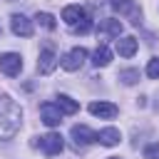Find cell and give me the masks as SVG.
Here are the masks:
<instances>
[{"mask_svg":"<svg viewBox=\"0 0 159 159\" xmlns=\"http://www.w3.org/2000/svg\"><path fill=\"white\" fill-rule=\"evenodd\" d=\"M70 134H72V139H75V147H80V149H84V147H89L92 142H97V134H94L87 124H75Z\"/></svg>","mask_w":159,"mask_h":159,"instance_id":"5","label":"cell"},{"mask_svg":"<svg viewBox=\"0 0 159 159\" xmlns=\"http://www.w3.org/2000/svg\"><path fill=\"white\" fill-rule=\"evenodd\" d=\"M37 144H40V149H42L45 154H50V157H55V154H60V152L65 149V142H62V137H60L57 132L42 134V137L37 139Z\"/></svg>","mask_w":159,"mask_h":159,"instance_id":"3","label":"cell"},{"mask_svg":"<svg viewBox=\"0 0 159 159\" xmlns=\"http://www.w3.org/2000/svg\"><path fill=\"white\" fill-rule=\"evenodd\" d=\"M10 27H12V32H15L17 37H30V35H32V22H30L25 15H20V12H15V15L10 17Z\"/></svg>","mask_w":159,"mask_h":159,"instance_id":"10","label":"cell"},{"mask_svg":"<svg viewBox=\"0 0 159 159\" xmlns=\"http://www.w3.org/2000/svg\"><path fill=\"white\" fill-rule=\"evenodd\" d=\"M147 75L152 80H159V57H152L149 65H147Z\"/></svg>","mask_w":159,"mask_h":159,"instance_id":"20","label":"cell"},{"mask_svg":"<svg viewBox=\"0 0 159 159\" xmlns=\"http://www.w3.org/2000/svg\"><path fill=\"white\" fill-rule=\"evenodd\" d=\"M35 20H37V25H40V27H45V30H55V25H57V22H55V17H52L50 12H37V15H35Z\"/></svg>","mask_w":159,"mask_h":159,"instance_id":"17","label":"cell"},{"mask_svg":"<svg viewBox=\"0 0 159 159\" xmlns=\"http://www.w3.org/2000/svg\"><path fill=\"white\" fill-rule=\"evenodd\" d=\"M94 117H99V119H112V117H117V104H112V102H89V107H87Z\"/></svg>","mask_w":159,"mask_h":159,"instance_id":"11","label":"cell"},{"mask_svg":"<svg viewBox=\"0 0 159 159\" xmlns=\"http://www.w3.org/2000/svg\"><path fill=\"white\" fill-rule=\"evenodd\" d=\"M87 15H84V10L80 7V5H67L65 10H62V20L70 25V27H75L77 22H82Z\"/></svg>","mask_w":159,"mask_h":159,"instance_id":"12","label":"cell"},{"mask_svg":"<svg viewBox=\"0 0 159 159\" xmlns=\"http://www.w3.org/2000/svg\"><path fill=\"white\" fill-rule=\"evenodd\" d=\"M7 2H12V0H7Z\"/></svg>","mask_w":159,"mask_h":159,"instance_id":"23","label":"cell"},{"mask_svg":"<svg viewBox=\"0 0 159 159\" xmlns=\"http://www.w3.org/2000/svg\"><path fill=\"white\" fill-rule=\"evenodd\" d=\"M112 7H114L119 15H129V17H132V25H139V22H142V12L134 7L132 0H112Z\"/></svg>","mask_w":159,"mask_h":159,"instance_id":"9","label":"cell"},{"mask_svg":"<svg viewBox=\"0 0 159 159\" xmlns=\"http://www.w3.org/2000/svg\"><path fill=\"white\" fill-rule=\"evenodd\" d=\"M119 80H122V84H137L139 82V70H122Z\"/></svg>","mask_w":159,"mask_h":159,"instance_id":"18","label":"cell"},{"mask_svg":"<svg viewBox=\"0 0 159 159\" xmlns=\"http://www.w3.org/2000/svg\"><path fill=\"white\" fill-rule=\"evenodd\" d=\"M109 159H119V157H109Z\"/></svg>","mask_w":159,"mask_h":159,"instance_id":"22","label":"cell"},{"mask_svg":"<svg viewBox=\"0 0 159 159\" xmlns=\"http://www.w3.org/2000/svg\"><path fill=\"white\" fill-rule=\"evenodd\" d=\"M22 124V107L7 97L0 94V139H12Z\"/></svg>","mask_w":159,"mask_h":159,"instance_id":"1","label":"cell"},{"mask_svg":"<svg viewBox=\"0 0 159 159\" xmlns=\"http://www.w3.org/2000/svg\"><path fill=\"white\" fill-rule=\"evenodd\" d=\"M137 37H132V35H127V37H119L117 40V52H119V57H132L134 52H137Z\"/></svg>","mask_w":159,"mask_h":159,"instance_id":"14","label":"cell"},{"mask_svg":"<svg viewBox=\"0 0 159 159\" xmlns=\"http://www.w3.org/2000/svg\"><path fill=\"white\" fill-rule=\"evenodd\" d=\"M20 70H22V57H20L17 52H5V55H0V72H2V75L15 77V75H20Z\"/></svg>","mask_w":159,"mask_h":159,"instance_id":"4","label":"cell"},{"mask_svg":"<svg viewBox=\"0 0 159 159\" xmlns=\"http://www.w3.org/2000/svg\"><path fill=\"white\" fill-rule=\"evenodd\" d=\"M40 117H42V122H45L47 127L62 124V112H60V107H57L55 102H45V104L40 107Z\"/></svg>","mask_w":159,"mask_h":159,"instance_id":"6","label":"cell"},{"mask_svg":"<svg viewBox=\"0 0 159 159\" xmlns=\"http://www.w3.org/2000/svg\"><path fill=\"white\" fill-rule=\"evenodd\" d=\"M55 104L60 107V112H62V114H75V112L80 109V104H77L72 97H67V94H60V97L55 99Z\"/></svg>","mask_w":159,"mask_h":159,"instance_id":"16","label":"cell"},{"mask_svg":"<svg viewBox=\"0 0 159 159\" xmlns=\"http://www.w3.org/2000/svg\"><path fill=\"white\" fill-rule=\"evenodd\" d=\"M122 30H124L122 20H114V17L99 20V25H97V35H102V37H119Z\"/></svg>","mask_w":159,"mask_h":159,"instance_id":"7","label":"cell"},{"mask_svg":"<svg viewBox=\"0 0 159 159\" xmlns=\"http://www.w3.org/2000/svg\"><path fill=\"white\" fill-rule=\"evenodd\" d=\"M84 60H87V50H84V47H75V50H70V52L60 60V65H62V70L75 72V70H80V67L84 65Z\"/></svg>","mask_w":159,"mask_h":159,"instance_id":"2","label":"cell"},{"mask_svg":"<svg viewBox=\"0 0 159 159\" xmlns=\"http://www.w3.org/2000/svg\"><path fill=\"white\" fill-rule=\"evenodd\" d=\"M92 62H94L97 67H107V65L112 62V52H109V47H107V45H99V47L92 52Z\"/></svg>","mask_w":159,"mask_h":159,"instance_id":"15","label":"cell"},{"mask_svg":"<svg viewBox=\"0 0 159 159\" xmlns=\"http://www.w3.org/2000/svg\"><path fill=\"white\" fill-rule=\"evenodd\" d=\"M119 139H122V134L114 127H107V129H99L97 132V142L102 147H114V144H119Z\"/></svg>","mask_w":159,"mask_h":159,"instance_id":"13","label":"cell"},{"mask_svg":"<svg viewBox=\"0 0 159 159\" xmlns=\"http://www.w3.org/2000/svg\"><path fill=\"white\" fill-rule=\"evenodd\" d=\"M72 30H75L77 35H87V32L92 30V20H89V17H84V20H82V22H77Z\"/></svg>","mask_w":159,"mask_h":159,"instance_id":"21","label":"cell"},{"mask_svg":"<svg viewBox=\"0 0 159 159\" xmlns=\"http://www.w3.org/2000/svg\"><path fill=\"white\" fill-rule=\"evenodd\" d=\"M57 55L50 50V47H45L42 52H40V60H37V72L40 75H50V72H55V67H57Z\"/></svg>","mask_w":159,"mask_h":159,"instance_id":"8","label":"cell"},{"mask_svg":"<svg viewBox=\"0 0 159 159\" xmlns=\"http://www.w3.org/2000/svg\"><path fill=\"white\" fill-rule=\"evenodd\" d=\"M144 159H159V142H152L144 147Z\"/></svg>","mask_w":159,"mask_h":159,"instance_id":"19","label":"cell"}]
</instances>
